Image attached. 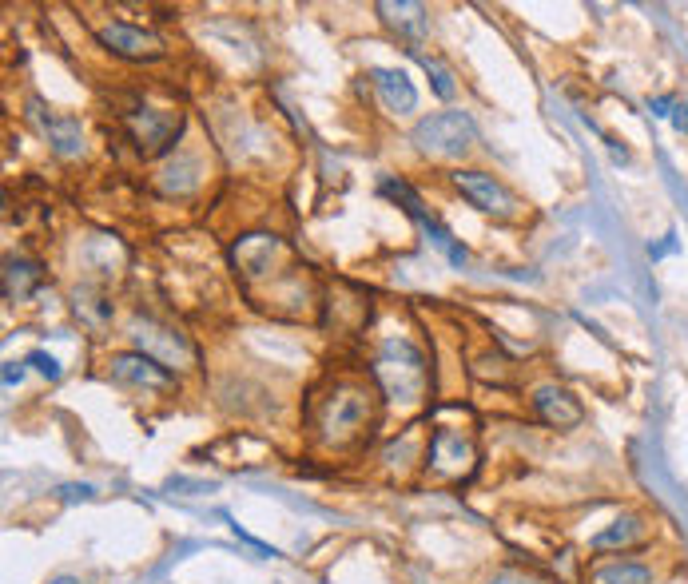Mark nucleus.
<instances>
[{
	"label": "nucleus",
	"mask_w": 688,
	"mask_h": 584,
	"mask_svg": "<svg viewBox=\"0 0 688 584\" xmlns=\"http://www.w3.org/2000/svg\"><path fill=\"white\" fill-rule=\"evenodd\" d=\"M649 108H653V116H673L677 112V104H673V96H657V100H649Z\"/></svg>",
	"instance_id": "19"
},
{
	"label": "nucleus",
	"mask_w": 688,
	"mask_h": 584,
	"mask_svg": "<svg viewBox=\"0 0 688 584\" xmlns=\"http://www.w3.org/2000/svg\"><path fill=\"white\" fill-rule=\"evenodd\" d=\"M60 497H64V501H88V497H96V489H92V485H64Z\"/></svg>",
	"instance_id": "18"
},
{
	"label": "nucleus",
	"mask_w": 688,
	"mask_h": 584,
	"mask_svg": "<svg viewBox=\"0 0 688 584\" xmlns=\"http://www.w3.org/2000/svg\"><path fill=\"white\" fill-rule=\"evenodd\" d=\"M48 584H84V581H76V577H52Z\"/></svg>",
	"instance_id": "23"
},
{
	"label": "nucleus",
	"mask_w": 688,
	"mask_h": 584,
	"mask_svg": "<svg viewBox=\"0 0 688 584\" xmlns=\"http://www.w3.org/2000/svg\"><path fill=\"white\" fill-rule=\"evenodd\" d=\"M478 140V128L466 112H434L426 120H418L414 128V144L418 151L434 155V159H454V155H466Z\"/></svg>",
	"instance_id": "1"
},
{
	"label": "nucleus",
	"mask_w": 688,
	"mask_h": 584,
	"mask_svg": "<svg viewBox=\"0 0 688 584\" xmlns=\"http://www.w3.org/2000/svg\"><path fill=\"white\" fill-rule=\"evenodd\" d=\"M24 362H28V366H32L36 374H44V378H52V382L60 378V362H56L52 354H44V350H32V354H28Z\"/></svg>",
	"instance_id": "17"
},
{
	"label": "nucleus",
	"mask_w": 688,
	"mask_h": 584,
	"mask_svg": "<svg viewBox=\"0 0 688 584\" xmlns=\"http://www.w3.org/2000/svg\"><path fill=\"white\" fill-rule=\"evenodd\" d=\"M414 56H418V60L426 64V72H430V80H434V92H438L442 100H450V96H454V76H450V72H446V68L438 64V60H430V56H422L418 48H414Z\"/></svg>",
	"instance_id": "16"
},
{
	"label": "nucleus",
	"mask_w": 688,
	"mask_h": 584,
	"mask_svg": "<svg viewBox=\"0 0 688 584\" xmlns=\"http://www.w3.org/2000/svg\"><path fill=\"white\" fill-rule=\"evenodd\" d=\"M32 116L40 124V132L48 136V144L56 155H80L84 151V132H80V120L72 116H60V112H48L40 100H32Z\"/></svg>",
	"instance_id": "7"
},
{
	"label": "nucleus",
	"mask_w": 688,
	"mask_h": 584,
	"mask_svg": "<svg viewBox=\"0 0 688 584\" xmlns=\"http://www.w3.org/2000/svg\"><path fill=\"white\" fill-rule=\"evenodd\" d=\"M382 191H386L390 199L406 203V211H410V215H414L418 223H430V219H426V211H422V199H418V195H414V191H410V187H406L402 179H386V183H382Z\"/></svg>",
	"instance_id": "15"
},
{
	"label": "nucleus",
	"mask_w": 688,
	"mask_h": 584,
	"mask_svg": "<svg viewBox=\"0 0 688 584\" xmlns=\"http://www.w3.org/2000/svg\"><path fill=\"white\" fill-rule=\"evenodd\" d=\"M24 366H28V362H8V366H4V386H16V382L24 378Z\"/></svg>",
	"instance_id": "20"
},
{
	"label": "nucleus",
	"mask_w": 688,
	"mask_h": 584,
	"mask_svg": "<svg viewBox=\"0 0 688 584\" xmlns=\"http://www.w3.org/2000/svg\"><path fill=\"white\" fill-rule=\"evenodd\" d=\"M430 465L438 469V473H446V477H462L470 465H474V445L462 438V434H454V430H438L434 438H430Z\"/></svg>",
	"instance_id": "8"
},
{
	"label": "nucleus",
	"mask_w": 688,
	"mask_h": 584,
	"mask_svg": "<svg viewBox=\"0 0 688 584\" xmlns=\"http://www.w3.org/2000/svg\"><path fill=\"white\" fill-rule=\"evenodd\" d=\"M649 521L641 517V513H625V517H617L613 525H605L601 533H593L589 537V549L593 553H609V549H637V545H645L649 541Z\"/></svg>",
	"instance_id": "9"
},
{
	"label": "nucleus",
	"mask_w": 688,
	"mask_h": 584,
	"mask_svg": "<svg viewBox=\"0 0 688 584\" xmlns=\"http://www.w3.org/2000/svg\"><path fill=\"white\" fill-rule=\"evenodd\" d=\"M40 287V267L28 259H8L4 263V294L8 298H28Z\"/></svg>",
	"instance_id": "14"
},
{
	"label": "nucleus",
	"mask_w": 688,
	"mask_h": 584,
	"mask_svg": "<svg viewBox=\"0 0 688 584\" xmlns=\"http://www.w3.org/2000/svg\"><path fill=\"white\" fill-rule=\"evenodd\" d=\"M533 410H537V418H541L545 426H553V430H577V426L585 422L581 398H573L565 386H553V382L533 390Z\"/></svg>",
	"instance_id": "6"
},
{
	"label": "nucleus",
	"mask_w": 688,
	"mask_h": 584,
	"mask_svg": "<svg viewBox=\"0 0 688 584\" xmlns=\"http://www.w3.org/2000/svg\"><path fill=\"white\" fill-rule=\"evenodd\" d=\"M673 124H677L681 132H688V108H685V104H677V112H673Z\"/></svg>",
	"instance_id": "22"
},
{
	"label": "nucleus",
	"mask_w": 688,
	"mask_h": 584,
	"mask_svg": "<svg viewBox=\"0 0 688 584\" xmlns=\"http://www.w3.org/2000/svg\"><path fill=\"white\" fill-rule=\"evenodd\" d=\"M370 76H374V88H378V96H382V104L390 112L410 116L418 108V88H414V80L402 68H374Z\"/></svg>",
	"instance_id": "11"
},
{
	"label": "nucleus",
	"mask_w": 688,
	"mask_h": 584,
	"mask_svg": "<svg viewBox=\"0 0 688 584\" xmlns=\"http://www.w3.org/2000/svg\"><path fill=\"white\" fill-rule=\"evenodd\" d=\"M96 36L112 56L132 60V64H152L164 56V40L140 24H128V20H108V24H100Z\"/></svg>",
	"instance_id": "3"
},
{
	"label": "nucleus",
	"mask_w": 688,
	"mask_h": 584,
	"mask_svg": "<svg viewBox=\"0 0 688 584\" xmlns=\"http://www.w3.org/2000/svg\"><path fill=\"white\" fill-rule=\"evenodd\" d=\"M128 124H132V136H136V144L144 147L148 144V151H168L172 147V120H160L156 112H132L128 116Z\"/></svg>",
	"instance_id": "13"
},
{
	"label": "nucleus",
	"mask_w": 688,
	"mask_h": 584,
	"mask_svg": "<svg viewBox=\"0 0 688 584\" xmlns=\"http://www.w3.org/2000/svg\"><path fill=\"white\" fill-rule=\"evenodd\" d=\"M454 187L478 207V211H486V215H494V219H510L517 211V199L514 191L498 179V175H490V171H474V167H458L454 175Z\"/></svg>",
	"instance_id": "2"
},
{
	"label": "nucleus",
	"mask_w": 688,
	"mask_h": 584,
	"mask_svg": "<svg viewBox=\"0 0 688 584\" xmlns=\"http://www.w3.org/2000/svg\"><path fill=\"white\" fill-rule=\"evenodd\" d=\"M669 251H677V235H669V239H665L661 247H649V255H653V259H665Z\"/></svg>",
	"instance_id": "21"
},
{
	"label": "nucleus",
	"mask_w": 688,
	"mask_h": 584,
	"mask_svg": "<svg viewBox=\"0 0 688 584\" xmlns=\"http://www.w3.org/2000/svg\"><path fill=\"white\" fill-rule=\"evenodd\" d=\"M494 584H529V581H517V577H498Z\"/></svg>",
	"instance_id": "24"
},
{
	"label": "nucleus",
	"mask_w": 688,
	"mask_h": 584,
	"mask_svg": "<svg viewBox=\"0 0 688 584\" xmlns=\"http://www.w3.org/2000/svg\"><path fill=\"white\" fill-rule=\"evenodd\" d=\"M366 414H370L366 394L346 386L339 394H331V402H327V410H323V430H327V438L343 441L366 426Z\"/></svg>",
	"instance_id": "5"
},
{
	"label": "nucleus",
	"mask_w": 688,
	"mask_h": 584,
	"mask_svg": "<svg viewBox=\"0 0 688 584\" xmlns=\"http://www.w3.org/2000/svg\"><path fill=\"white\" fill-rule=\"evenodd\" d=\"M108 370L116 382L124 386H136V390H156V394H168L175 390V374L148 350H124V354H112L108 358Z\"/></svg>",
	"instance_id": "4"
},
{
	"label": "nucleus",
	"mask_w": 688,
	"mask_h": 584,
	"mask_svg": "<svg viewBox=\"0 0 688 584\" xmlns=\"http://www.w3.org/2000/svg\"><path fill=\"white\" fill-rule=\"evenodd\" d=\"M378 16H382V24L390 28V32H398L402 40H410V44H418V40H426V32H430V20H426V8L422 4H414V0H382L378 4Z\"/></svg>",
	"instance_id": "10"
},
{
	"label": "nucleus",
	"mask_w": 688,
	"mask_h": 584,
	"mask_svg": "<svg viewBox=\"0 0 688 584\" xmlns=\"http://www.w3.org/2000/svg\"><path fill=\"white\" fill-rule=\"evenodd\" d=\"M589 581L593 584H653L657 573L653 565L645 561H629V557H613V561H601L589 569Z\"/></svg>",
	"instance_id": "12"
}]
</instances>
